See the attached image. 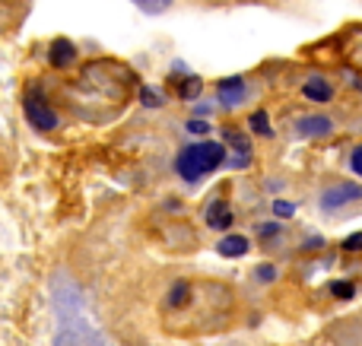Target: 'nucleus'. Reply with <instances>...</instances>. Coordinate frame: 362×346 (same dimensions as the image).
<instances>
[{
  "label": "nucleus",
  "mask_w": 362,
  "mask_h": 346,
  "mask_svg": "<svg viewBox=\"0 0 362 346\" xmlns=\"http://www.w3.org/2000/svg\"><path fill=\"white\" fill-rule=\"evenodd\" d=\"M223 162H226V146L219 140H200V143H187L178 150L175 172L181 175V181L197 184L200 178L216 172Z\"/></svg>",
  "instance_id": "f257e3e1"
},
{
  "label": "nucleus",
  "mask_w": 362,
  "mask_h": 346,
  "mask_svg": "<svg viewBox=\"0 0 362 346\" xmlns=\"http://www.w3.org/2000/svg\"><path fill=\"white\" fill-rule=\"evenodd\" d=\"M57 318H61V328H57L54 346H108L99 337V330H93L86 324V318L80 315V309L67 305L57 296Z\"/></svg>",
  "instance_id": "f03ea898"
},
{
  "label": "nucleus",
  "mask_w": 362,
  "mask_h": 346,
  "mask_svg": "<svg viewBox=\"0 0 362 346\" xmlns=\"http://www.w3.org/2000/svg\"><path fill=\"white\" fill-rule=\"evenodd\" d=\"M23 114H25V121H29L38 133H51V131H57V124H61V118H57L54 105H51V99L45 95L42 86H29V89H25Z\"/></svg>",
  "instance_id": "7ed1b4c3"
},
{
  "label": "nucleus",
  "mask_w": 362,
  "mask_h": 346,
  "mask_svg": "<svg viewBox=\"0 0 362 346\" xmlns=\"http://www.w3.org/2000/svg\"><path fill=\"white\" fill-rule=\"evenodd\" d=\"M356 201H362V184H356V181H334L331 188H325L318 197L325 213L346 207V203H356Z\"/></svg>",
  "instance_id": "20e7f679"
},
{
  "label": "nucleus",
  "mask_w": 362,
  "mask_h": 346,
  "mask_svg": "<svg viewBox=\"0 0 362 346\" xmlns=\"http://www.w3.org/2000/svg\"><path fill=\"white\" fill-rule=\"evenodd\" d=\"M245 95H248V83H245V76H226V80L216 83V105L235 108V105L245 102Z\"/></svg>",
  "instance_id": "39448f33"
},
{
  "label": "nucleus",
  "mask_w": 362,
  "mask_h": 346,
  "mask_svg": "<svg viewBox=\"0 0 362 346\" xmlns=\"http://www.w3.org/2000/svg\"><path fill=\"white\" fill-rule=\"evenodd\" d=\"M223 146H232V169H248L251 165V143L238 131H223Z\"/></svg>",
  "instance_id": "423d86ee"
},
{
  "label": "nucleus",
  "mask_w": 362,
  "mask_h": 346,
  "mask_svg": "<svg viewBox=\"0 0 362 346\" xmlns=\"http://www.w3.org/2000/svg\"><path fill=\"white\" fill-rule=\"evenodd\" d=\"M296 131H299V137H327L334 131V121L327 114H302L296 121Z\"/></svg>",
  "instance_id": "0eeeda50"
},
{
  "label": "nucleus",
  "mask_w": 362,
  "mask_h": 346,
  "mask_svg": "<svg viewBox=\"0 0 362 346\" xmlns=\"http://www.w3.org/2000/svg\"><path fill=\"white\" fill-rule=\"evenodd\" d=\"M204 220H206V226L210 229H232V222H235V213H232V207L226 201H210L206 203V210H204Z\"/></svg>",
  "instance_id": "6e6552de"
},
{
  "label": "nucleus",
  "mask_w": 362,
  "mask_h": 346,
  "mask_svg": "<svg viewBox=\"0 0 362 346\" xmlns=\"http://www.w3.org/2000/svg\"><path fill=\"white\" fill-rule=\"evenodd\" d=\"M76 44L70 42V38H54L51 42V48H48V61H51V67H57V70H64V67H70V64L76 61Z\"/></svg>",
  "instance_id": "1a4fd4ad"
},
{
  "label": "nucleus",
  "mask_w": 362,
  "mask_h": 346,
  "mask_svg": "<svg viewBox=\"0 0 362 346\" xmlns=\"http://www.w3.org/2000/svg\"><path fill=\"white\" fill-rule=\"evenodd\" d=\"M187 305H191V283H187V280H175L172 290L165 292V299H163V309L172 315V311H181V309H187Z\"/></svg>",
  "instance_id": "9d476101"
},
{
  "label": "nucleus",
  "mask_w": 362,
  "mask_h": 346,
  "mask_svg": "<svg viewBox=\"0 0 362 346\" xmlns=\"http://www.w3.org/2000/svg\"><path fill=\"white\" fill-rule=\"evenodd\" d=\"M248 248H251V241L245 239V235H238V232H229V235H223V239L216 241L219 258H245Z\"/></svg>",
  "instance_id": "9b49d317"
},
{
  "label": "nucleus",
  "mask_w": 362,
  "mask_h": 346,
  "mask_svg": "<svg viewBox=\"0 0 362 346\" xmlns=\"http://www.w3.org/2000/svg\"><path fill=\"white\" fill-rule=\"evenodd\" d=\"M302 95H305L308 102H331L334 86H331V80H325V76H312V80L302 86Z\"/></svg>",
  "instance_id": "f8f14e48"
},
{
  "label": "nucleus",
  "mask_w": 362,
  "mask_h": 346,
  "mask_svg": "<svg viewBox=\"0 0 362 346\" xmlns=\"http://www.w3.org/2000/svg\"><path fill=\"white\" fill-rule=\"evenodd\" d=\"M248 127H251V133H257V137H264V140L274 137V124H270V114L264 112V108L248 114Z\"/></svg>",
  "instance_id": "ddd939ff"
},
{
  "label": "nucleus",
  "mask_w": 362,
  "mask_h": 346,
  "mask_svg": "<svg viewBox=\"0 0 362 346\" xmlns=\"http://www.w3.org/2000/svg\"><path fill=\"white\" fill-rule=\"evenodd\" d=\"M140 102H144L146 108H163L165 105V95L159 93V89H153V86H144V89H140Z\"/></svg>",
  "instance_id": "4468645a"
},
{
  "label": "nucleus",
  "mask_w": 362,
  "mask_h": 346,
  "mask_svg": "<svg viewBox=\"0 0 362 346\" xmlns=\"http://www.w3.org/2000/svg\"><path fill=\"white\" fill-rule=\"evenodd\" d=\"M331 296L334 299H353V296H356V286H353L350 280H334V283H331Z\"/></svg>",
  "instance_id": "2eb2a0df"
},
{
  "label": "nucleus",
  "mask_w": 362,
  "mask_h": 346,
  "mask_svg": "<svg viewBox=\"0 0 362 346\" xmlns=\"http://www.w3.org/2000/svg\"><path fill=\"white\" fill-rule=\"evenodd\" d=\"M200 89H204V83H200L197 76H187L185 83H178V95H181V99H194Z\"/></svg>",
  "instance_id": "dca6fc26"
},
{
  "label": "nucleus",
  "mask_w": 362,
  "mask_h": 346,
  "mask_svg": "<svg viewBox=\"0 0 362 346\" xmlns=\"http://www.w3.org/2000/svg\"><path fill=\"white\" fill-rule=\"evenodd\" d=\"M255 232H257V239H264V241H274L276 235L283 232V229L276 226V222H257V229H255Z\"/></svg>",
  "instance_id": "f3484780"
},
{
  "label": "nucleus",
  "mask_w": 362,
  "mask_h": 346,
  "mask_svg": "<svg viewBox=\"0 0 362 346\" xmlns=\"http://www.w3.org/2000/svg\"><path fill=\"white\" fill-rule=\"evenodd\" d=\"M274 216H276V220H293V216H296V203L293 201H274Z\"/></svg>",
  "instance_id": "a211bd4d"
},
{
  "label": "nucleus",
  "mask_w": 362,
  "mask_h": 346,
  "mask_svg": "<svg viewBox=\"0 0 362 346\" xmlns=\"http://www.w3.org/2000/svg\"><path fill=\"white\" fill-rule=\"evenodd\" d=\"M255 280L257 283H276V267L274 264H261L255 270Z\"/></svg>",
  "instance_id": "6ab92c4d"
},
{
  "label": "nucleus",
  "mask_w": 362,
  "mask_h": 346,
  "mask_svg": "<svg viewBox=\"0 0 362 346\" xmlns=\"http://www.w3.org/2000/svg\"><path fill=\"white\" fill-rule=\"evenodd\" d=\"M185 131H187V133H194V137H200V133H206V131H210V121L191 118V121H187V124H185Z\"/></svg>",
  "instance_id": "aec40b11"
},
{
  "label": "nucleus",
  "mask_w": 362,
  "mask_h": 346,
  "mask_svg": "<svg viewBox=\"0 0 362 346\" xmlns=\"http://www.w3.org/2000/svg\"><path fill=\"white\" fill-rule=\"evenodd\" d=\"M362 248V232H353L344 239V251H359Z\"/></svg>",
  "instance_id": "412c9836"
},
{
  "label": "nucleus",
  "mask_w": 362,
  "mask_h": 346,
  "mask_svg": "<svg viewBox=\"0 0 362 346\" xmlns=\"http://www.w3.org/2000/svg\"><path fill=\"white\" fill-rule=\"evenodd\" d=\"M350 169H353V172H356V175L362 178V143H359L356 150L350 153Z\"/></svg>",
  "instance_id": "4be33fe9"
},
{
  "label": "nucleus",
  "mask_w": 362,
  "mask_h": 346,
  "mask_svg": "<svg viewBox=\"0 0 362 346\" xmlns=\"http://www.w3.org/2000/svg\"><path fill=\"white\" fill-rule=\"evenodd\" d=\"M204 114L210 118V114H213V105H197V108H194V118H204Z\"/></svg>",
  "instance_id": "5701e85b"
}]
</instances>
